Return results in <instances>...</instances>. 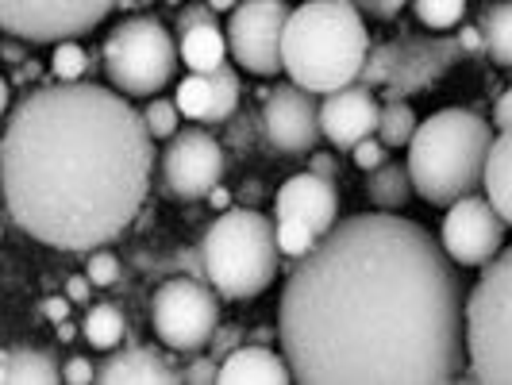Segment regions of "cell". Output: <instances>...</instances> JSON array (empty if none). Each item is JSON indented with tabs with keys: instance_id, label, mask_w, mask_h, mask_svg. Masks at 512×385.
<instances>
[{
	"instance_id": "obj_1",
	"label": "cell",
	"mask_w": 512,
	"mask_h": 385,
	"mask_svg": "<svg viewBox=\"0 0 512 385\" xmlns=\"http://www.w3.org/2000/svg\"><path fill=\"white\" fill-rule=\"evenodd\" d=\"M278 339L301 385H447L466 366L455 258L397 212L339 220L297 258Z\"/></svg>"
},
{
	"instance_id": "obj_2",
	"label": "cell",
	"mask_w": 512,
	"mask_h": 385,
	"mask_svg": "<svg viewBox=\"0 0 512 385\" xmlns=\"http://www.w3.org/2000/svg\"><path fill=\"white\" fill-rule=\"evenodd\" d=\"M151 174L154 135L120 89L58 81L8 112L4 205L16 228L54 251L93 255L124 235L151 193Z\"/></svg>"
},
{
	"instance_id": "obj_3",
	"label": "cell",
	"mask_w": 512,
	"mask_h": 385,
	"mask_svg": "<svg viewBox=\"0 0 512 385\" xmlns=\"http://www.w3.org/2000/svg\"><path fill=\"white\" fill-rule=\"evenodd\" d=\"M370 58V31L351 0H305L289 12L282 66L293 85L316 97L355 85Z\"/></svg>"
},
{
	"instance_id": "obj_4",
	"label": "cell",
	"mask_w": 512,
	"mask_h": 385,
	"mask_svg": "<svg viewBox=\"0 0 512 385\" xmlns=\"http://www.w3.org/2000/svg\"><path fill=\"white\" fill-rule=\"evenodd\" d=\"M493 128L470 108H439L409 143V174L428 205H455L486 185Z\"/></svg>"
},
{
	"instance_id": "obj_5",
	"label": "cell",
	"mask_w": 512,
	"mask_h": 385,
	"mask_svg": "<svg viewBox=\"0 0 512 385\" xmlns=\"http://www.w3.org/2000/svg\"><path fill=\"white\" fill-rule=\"evenodd\" d=\"M278 255V224L255 208H228L212 220L201 243L205 278L228 301H251L270 289Z\"/></svg>"
},
{
	"instance_id": "obj_6",
	"label": "cell",
	"mask_w": 512,
	"mask_h": 385,
	"mask_svg": "<svg viewBox=\"0 0 512 385\" xmlns=\"http://www.w3.org/2000/svg\"><path fill=\"white\" fill-rule=\"evenodd\" d=\"M466 382L512 385V247L466 293Z\"/></svg>"
},
{
	"instance_id": "obj_7",
	"label": "cell",
	"mask_w": 512,
	"mask_h": 385,
	"mask_svg": "<svg viewBox=\"0 0 512 385\" xmlns=\"http://www.w3.org/2000/svg\"><path fill=\"white\" fill-rule=\"evenodd\" d=\"M462 54L466 47L459 39H451L447 31L405 35V39H393V43H382L370 51L359 85L382 89L385 101H409L412 93H424L451 74L462 62Z\"/></svg>"
},
{
	"instance_id": "obj_8",
	"label": "cell",
	"mask_w": 512,
	"mask_h": 385,
	"mask_svg": "<svg viewBox=\"0 0 512 385\" xmlns=\"http://www.w3.org/2000/svg\"><path fill=\"white\" fill-rule=\"evenodd\" d=\"M181 51L158 20L135 16L104 39V74L128 97H158L178 74Z\"/></svg>"
},
{
	"instance_id": "obj_9",
	"label": "cell",
	"mask_w": 512,
	"mask_h": 385,
	"mask_svg": "<svg viewBox=\"0 0 512 385\" xmlns=\"http://www.w3.org/2000/svg\"><path fill=\"white\" fill-rule=\"evenodd\" d=\"M151 324L170 351H201L220 332L216 289H208L197 278H170L154 289Z\"/></svg>"
},
{
	"instance_id": "obj_10",
	"label": "cell",
	"mask_w": 512,
	"mask_h": 385,
	"mask_svg": "<svg viewBox=\"0 0 512 385\" xmlns=\"http://www.w3.org/2000/svg\"><path fill=\"white\" fill-rule=\"evenodd\" d=\"M120 0H0V24L24 43L89 35Z\"/></svg>"
},
{
	"instance_id": "obj_11",
	"label": "cell",
	"mask_w": 512,
	"mask_h": 385,
	"mask_svg": "<svg viewBox=\"0 0 512 385\" xmlns=\"http://www.w3.org/2000/svg\"><path fill=\"white\" fill-rule=\"evenodd\" d=\"M285 0H239L228 20V47L239 70L274 77L282 66V39L289 24Z\"/></svg>"
},
{
	"instance_id": "obj_12",
	"label": "cell",
	"mask_w": 512,
	"mask_h": 385,
	"mask_svg": "<svg viewBox=\"0 0 512 385\" xmlns=\"http://www.w3.org/2000/svg\"><path fill=\"white\" fill-rule=\"evenodd\" d=\"M505 228H509V220L493 208V201L470 193V197H459L455 205H447L439 243L455 258V266H486L501 255Z\"/></svg>"
},
{
	"instance_id": "obj_13",
	"label": "cell",
	"mask_w": 512,
	"mask_h": 385,
	"mask_svg": "<svg viewBox=\"0 0 512 385\" xmlns=\"http://www.w3.org/2000/svg\"><path fill=\"white\" fill-rule=\"evenodd\" d=\"M162 178L181 201L208 197L224 178V151L220 143L201 128H185L174 139H166L162 151Z\"/></svg>"
},
{
	"instance_id": "obj_14",
	"label": "cell",
	"mask_w": 512,
	"mask_h": 385,
	"mask_svg": "<svg viewBox=\"0 0 512 385\" xmlns=\"http://www.w3.org/2000/svg\"><path fill=\"white\" fill-rule=\"evenodd\" d=\"M262 124L270 143L282 154H312L320 143V104L316 93H308L301 85H278L266 93V108H262Z\"/></svg>"
},
{
	"instance_id": "obj_15",
	"label": "cell",
	"mask_w": 512,
	"mask_h": 385,
	"mask_svg": "<svg viewBox=\"0 0 512 385\" xmlns=\"http://www.w3.org/2000/svg\"><path fill=\"white\" fill-rule=\"evenodd\" d=\"M378 116H382V104L374 97V89L366 85H347V89H335L320 104V128L324 139L339 147V151H355L366 135L378 131Z\"/></svg>"
},
{
	"instance_id": "obj_16",
	"label": "cell",
	"mask_w": 512,
	"mask_h": 385,
	"mask_svg": "<svg viewBox=\"0 0 512 385\" xmlns=\"http://www.w3.org/2000/svg\"><path fill=\"white\" fill-rule=\"evenodd\" d=\"M278 220H301L316 235H328L339 224V189L332 178L305 170L278 189Z\"/></svg>"
},
{
	"instance_id": "obj_17",
	"label": "cell",
	"mask_w": 512,
	"mask_h": 385,
	"mask_svg": "<svg viewBox=\"0 0 512 385\" xmlns=\"http://www.w3.org/2000/svg\"><path fill=\"white\" fill-rule=\"evenodd\" d=\"M220 382L224 385H285L293 382V366L285 351H270L266 343H243L220 362Z\"/></svg>"
},
{
	"instance_id": "obj_18",
	"label": "cell",
	"mask_w": 512,
	"mask_h": 385,
	"mask_svg": "<svg viewBox=\"0 0 512 385\" xmlns=\"http://www.w3.org/2000/svg\"><path fill=\"white\" fill-rule=\"evenodd\" d=\"M97 382L101 385H178L181 374L170 370V362L162 359L154 347H128L112 359L97 366Z\"/></svg>"
},
{
	"instance_id": "obj_19",
	"label": "cell",
	"mask_w": 512,
	"mask_h": 385,
	"mask_svg": "<svg viewBox=\"0 0 512 385\" xmlns=\"http://www.w3.org/2000/svg\"><path fill=\"white\" fill-rule=\"evenodd\" d=\"M178 51L181 62L193 70V74H212L228 62V35L220 31L216 24H201V27H189L178 35Z\"/></svg>"
},
{
	"instance_id": "obj_20",
	"label": "cell",
	"mask_w": 512,
	"mask_h": 385,
	"mask_svg": "<svg viewBox=\"0 0 512 385\" xmlns=\"http://www.w3.org/2000/svg\"><path fill=\"white\" fill-rule=\"evenodd\" d=\"M0 382L4 385H54L62 382L58 362L39 347H8L0 355Z\"/></svg>"
},
{
	"instance_id": "obj_21",
	"label": "cell",
	"mask_w": 512,
	"mask_h": 385,
	"mask_svg": "<svg viewBox=\"0 0 512 385\" xmlns=\"http://www.w3.org/2000/svg\"><path fill=\"white\" fill-rule=\"evenodd\" d=\"M486 197L493 201V208L509 220L512 228V128H505L493 147H489V162H486Z\"/></svg>"
},
{
	"instance_id": "obj_22",
	"label": "cell",
	"mask_w": 512,
	"mask_h": 385,
	"mask_svg": "<svg viewBox=\"0 0 512 385\" xmlns=\"http://www.w3.org/2000/svg\"><path fill=\"white\" fill-rule=\"evenodd\" d=\"M412 193H416V185H412L409 162L405 166L401 162H385L378 170H370V178H366V197H370V205L382 208V212L405 208Z\"/></svg>"
},
{
	"instance_id": "obj_23",
	"label": "cell",
	"mask_w": 512,
	"mask_h": 385,
	"mask_svg": "<svg viewBox=\"0 0 512 385\" xmlns=\"http://www.w3.org/2000/svg\"><path fill=\"white\" fill-rule=\"evenodd\" d=\"M482 43H486V54L512 70V0H501V4H489L482 12Z\"/></svg>"
},
{
	"instance_id": "obj_24",
	"label": "cell",
	"mask_w": 512,
	"mask_h": 385,
	"mask_svg": "<svg viewBox=\"0 0 512 385\" xmlns=\"http://www.w3.org/2000/svg\"><path fill=\"white\" fill-rule=\"evenodd\" d=\"M124 332H128V324H124V312L116 305H93L89 316H85V324H81V335L97 351H116L124 343Z\"/></svg>"
},
{
	"instance_id": "obj_25",
	"label": "cell",
	"mask_w": 512,
	"mask_h": 385,
	"mask_svg": "<svg viewBox=\"0 0 512 385\" xmlns=\"http://www.w3.org/2000/svg\"><path fill=\"white\" fill-rule=\"evenodd\" d=\"M416 112L409 108V101H385L382 104V116H378V139H382L389 151H397V147H409L412 139H416Z\"/></svg>"
},
{
	"instance_id": "obj_26",
	"label": "cell",
	"mask_w": 512,
	"mask_h": 385,
	"mask_svg": "<svg viewBox=\"0 0 512 385\" xmlns=\"http://www.w3.org/2000/svg\"><path fill=\"white\" fill-rule=\"evenodd\" d=\"M174 101H178L181 116H189V120H201V124H212V77L208 74H193L178 85V93H174Z\"/></svg>"
},
{
	"instance_id": "obj_27",
	"label": "cell",
	"mask_w": 512,
	"mask_h": 385,
	"mask_svg": "<svg viewBox=\"0 0 512 385\" xmlns=\"http://www.w3.org/2000/svg\"><path fill=\"white\" fill-rule=\"evenodd\" d=\"M212 124H224L235 116V108H239V74L231 70L228 62L220 66V70H212Z\"/></svg>"
},
{
	"instance_id": "obj_28",
	"label": "cell",
	"mask_w": 512,
	"mask_h": 385,
	"mask_svg": "<svg viewBox=\"0 0 512 385\" xmlns=\"http://www.w3.org/2000/svg\"><path fill=\"white\" fill-rule=\"evenodd\" d=\"M412 8H416V20L428 31H451V27H459L466 0H412Z\"/></svg>"
},
{
	"instance_id": "obj_29",
	"label": "cell",
	"mask_w": 512,
	"mask_h": 385,
	"mask_svg": "<svg viewBox=\"0 0 512 385\" xmlns=\"http://www.w3.org/2000/svg\"><path fill=\"white\" fill-rule=\"evenodd\" d=\"M89 70V51L77 47V39H62L54 43V58H51V74L58 81H81Z\"/></svg>"
},
{
	"instance_id": "obj_30",
	"label": "cell",
	"mask_w": 512,
	"mask_h": 385,
	"mask_svg": "<svg viewBox=\"0 0 512 385\" xmlns=\"http://www.w3.org/2000/svg\"><path fill=\"white\" fill-rule=\"evenodd\" d=\"M320 243V235L301 220H278V251L289 258H305Z\"/></svg>"
},
{
	"instance_id": "obj_31",
	"label": "cell",
	"mask_w": 512,
	"mask_h": 385,
	"mask_svg": "<svg viewBox=\"0 0 512 385\" xmlns=\"http://www.w3.org/2000/svg\"><path fill=\"white\" fill-rule=\"evenodd\" d=\"M147 128H151L154 139H174L178 135V116L181 108L178 101H162V97H151V104H147Z\"/></svg>"
},
{
	"instance_id": "obj_32",
	"label": "cell",
	"mask_w": 512,
	"mask_h": 385,
	"mask_svg": "<svg viewBox=\"0 0 512 385\" xmlns=\"http://www.w3.org/2000/svg\"><path fill=\"white\" fill-rule=\"evenodd\" d=\"M351 158H355V166H359V170H366V174H370V170H378V166H385V162H389V147H385L378 135H366L359 147L351 151Z\"/></svg>"
},
{
	"instance_id": "obj_33",
	"label": "cell",
	"mask_w": 512,
	"mask_h": 385,
	"mask_svg": "<svg viewBox=\"0 0 512 385\" xmlns=\"http://www.w3.org/2000/svg\"><path fill=\"white\" fill-rule=\"evenodd\" d=\"M85 274L93 278V285H101V289L104 285H116V278H120V258L112 255V251H93Z\"/></svg>"
},
{
	"instance_id": "obj_34",
	"label": "cell",
	"mask_w": 512,
	"mask_h": 385,
	"mask_svg": "<svg viewBox=\"0 0 512 385\" xmlns=\"http://www.w3.org/2000/svg\"><path fill=\"white\" fill-rule=\"evenodd\" d=\"M201 24H216V8L201 0V4H185L178 12V35L181 31H189V27H201Z\"/></svg>"
},
{
	"instance_id": "obj_35",
	"label": "cell",
	"mask_w": 512,
	"mask_h": 385,
	"mask_svg": "<svg viewBox=\"0 0 512 385\" xmlns=\"http://www.w3.org/2000/svg\"><path fill=\"white\" fill-rule=\"evenodd\" d=\"M220 362L224 359H197L185 374H181V382H189V385H208V382H220Z\"/></svg>"
},
{
	"instance_id": "obj_36",
	"label": "cell",
	"mask_w": 512,
	"mask_h": 385,
	"mask_svg": "<svg viewBox=\"0 0 512 385\" xmlns=\"http://www.w3.org/2000/svg\"><path fill=\"white\" fill-rule=\"evenodd\" d=\"M62 382L89 385V382H97V370H93V362H89V359L74 355V359H66V366H62Z\"/></svg>"
},
{
	"instance_id": "obj_37",
	"label": "cell",
	"mask_w": 512,
	"mask_h": 385,
	"mask_svg": "<svg viewBox=\"0 0 512 385\" xmlns=\"http://www.w3.org/2000/svg\"><path fill=\"white\" fill-rule=\"evenodd\" d=\"M351 4H359L362 16H374V20H393L409 0H351Z\"/></svg>"
},
{
	"instance_id": "obj_38",
	"label": "cell",
	"mask_w": 512,
	"mask_h": 385,
	"mask_svg": "<svg viewBox=\"0 0 512 385\" xmlns=\"http://www.w3.org/2000/svg\"><path fill=\"white\" fill-rule=\"evenodd\" d=\"M235 347H243V332H239V328H220V335H212V351H216V359L231 355Z\"/></svg>"
},
{
	"instance_id": "obj_39",
	"label": "cell",
	"mask_w": 512,
	"mask_h": 385,
	"mask_svg": "<svg viewBox=\"0 0 512 385\" xmlns=\"http://www.w3.org/2000/svg\"><path fill=\"white\" fill-rule=\"evenodd\" d=\"M308 170H316V174H324V178H339V158L324 151H312L308 154Z\"/></svg>"
},
{
	"instance_id": "obj_40",
	"label": "cell",
	"mask_w": 512,
	"mask_h": 385,
	"mask_svg": "<svg viewBox=\"0 0 512 385\" xmlns=\"http://www.w3.org/2000/svg\"><path fill=\"white\" fill-rule=\"evenodd\" d=\"M493 124L505 131V128H512V85L497 97V104H493Z\"/></svg>"
},
{
	"instance_id": "obj_41",
	"label": "cell",
	"mask_w": 512,
	"mask_h": 385,
	"mask_svg": "<svg viewBox=\"0 0 512 385\" xmlns=\"http://www.w3.org/2000/svg\"><path fill=\"white\" fill-rule=\"evenodd\" d=\"M43 316L54 320V324H62V320L70 316V297H47V301H43Z\"/></svg>"
},
{
	"instance_id": "obj_42",
	"label": "cell",
	"mask_w": 512,
	"mask_h": 385,
	"mask_svg": "<svg viewBox=\"0 0 512 385\" xmlns=\"http://www.w3.org/2000/svg\"><path fill=\"white\" fill-rule=\"evenodd\" d=\"M89 293H93V278H89V274L66 282V297H70V301H89Z\"/></svg>"
},
{
	"instance_id": "obj_43",
	"label": "cell",
	"mask_w": 512,
	"mask_h": 385,
	"mask_svg": "<svg viewBox=\"0 0 512 385\" xmlns=\"http://www.w3.org/2000/svg\"><path fill=\"white\" fill-rule=\"evenodd\" d=\"M459 43H462V47H466V54L486 51V43H482V27H462Z\"/></svg>"
},
{
	"instance_id": "obj_44",
	"label": "cell",
	"mask_w": 512,
	"mask_h": 385,
	"mask_svg": "<svg viewBox=\"0 0 512 385\" xmlns=\"http://www.w3.org/2000/svg\"><path fill=\"white\" fill-rule=\"evenodd\" d=\"M4 62L8 66H24V51H20V43H16V35H8V43H4Z\"/></svg>"
},
{
	"instance_id": "obj_45",
	"label": "cell",
	"mask_w": 512,
	"mask_h": 385,
	"mask_svg": "<svg viewBox=\"0 0 512 385\" xmlns=\"http://www.w3.org/2000/svg\"><path fill=\"white\" fill-rule=\"evenodd\" d=\"M208 201H212V208H228V189H220V185H216V189H212V193H208Z\"/></svg>"
},
{
	"instance_id": "obj_46",
	"label": "cell",
	"mask_w": 512,
	"mask_h": 385,
	"mask_svg": "<svg viewBox=\"0 0 512 385\" xmlns=\"http://www.w3.org/2000/svg\"><path fill=\"white\" fill-rule=\"evenodd\" d=\"M27 77H39V66H35V62H24L20 74H16V81H27Z\"/></svg>"
},
{
	"instance_id": "obj_47",
	"label": "cell",
	"mask_w": 512,
	"mask_h": 385,
	"mask_svg": "<svg viewBox=\"0 0 512 385\" xmlns=\"http://www.w3.org/2000/svg\"><path fill=\"white\" fill-rule=\"evenodd\" d=\"M58 339H62V343H70V339H74V324H70V320H62V324H58Z\"/></svg>"
},
{
	"instance_id": "obj_48",
	"label": "cell",
	"mask_w": 512,
	"mask_h": 385,
	"mask_svg": "<svg viewBox=\"0 0 512 385\" xmlns=\"http://www.w3.org/2000/svg\"><path fill=\"white\" fill-rule=\"evenodd\" d=\"M208 4H212L216 12H235V4H239V0H208Z\"/></svg>"
},
{
	"instance_id": "obj_49",
	"label": "cell",
	"mask_w": 512,
	"mask_h": 385,
	"mask_svg": "<svg viewBox=\"0 0 512 385\" xmlns=\"http://www.w3.org/2000/svg\"><path fill=\"white\" fill-rule=\"evenodd\" d=\"M166 4H174V8H181V4H185V0H166Z\"/></svg>"
},
{
	"instance_id": "obj_50",
	"label": "cell",
	"mask_w": 512,
	"mask_h": 385,
	"mask_svg": "<svg viewBox=\"0 0 512 385\" xmlns=\"http://www.w3.org/2000/svg\"><path fill=\"white\" fill-rule=\"evenodd\" d=\"M143 4H151V0H143Z\"/></svg>"
}]
</instances>
